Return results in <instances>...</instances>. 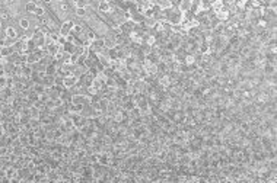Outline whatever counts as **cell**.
<instances>
[{"label": "cell", "mask_w": 277, "mask_h": 183, "mask_svg": "<svg viewBox=\"0 0 277 183\" xmlns=\"http://www.w3.org/2000/svg\"><path fill=\"white\" fill-rule=\"evenodd\" d=\"M194 61H196V58L192 57L191 54H188L187 57H185V63H187V66H190V64H192V63H194Z\"/></svg>", "instance_id": "cell-6"}, {"label": "cell", "mask_w": 277, "mask_h": 183, "mask_svg": "<svg viewBox=\"0 0 277 183\" xmlns=\"http://www.w3.org/2000/svg\"><path fill=\"white\" fill-rule=\"evenodd\" d=\"M99 12H105V13H109L111 12V6L108 2H99Z\"/></svg>", "instance_id": "cell-3"}, {"label": "cell", "mask_w": 277, "mask_h": 183, "mask_svg": "<svg viewBox=\"0 0 277 183\" xmlns=\"http://www.w3.org/2000/svg\"><path fill=\"white\" fill-rule=\"evenodd\" d=\"M35 7H36V2H28L27 5H25V9H27V12H29V13H34Z\"/></svg>", "instance_id": "cell-4"}, {"label": "cell", "mask_w": 277, "mask_h": 183, "mask_svg": "<svg viewBox=\"0 0 277 183\" xmlns=\"http://www.w3.org/2000/svg\"><path fill=\"white\" fill-rule=\"evenodd\" d=\"M239 130H241L242 132H246V134L250 132V131H251V125L248 124V121H246V122H242L241 126H239Z\"/></svg>", "instance_id": "cell-5"}, {"label": "cell", "mask_w": 277, "mask_h": 183, "mask_svg": "<svg viewBox=\"0 0 277 183\" xmlns=\"http://www.w3.org/2000/svg\"><path fill=\"white\" fill-rule=\"evenodd\" d=\"M18 22H19V26L22 28L23 31H28V29H29V26H31V22H29V19H28V18H23V16H21V18L18 19Z\"/></svg>", "instance_id": "cell-2"}, {"label": "cell", "mask_w": 277, "mask_h": 183, "mask_svg": "<svg viewBox=\"0 0 277 183\" xmlns=\"http://www.w3.org/2000/svg\"><path fill=\"white\" fill-rule=\"evenodd\" d=\"M76 15H77V16H85V15H86V9H85V7H77V9H76Z\"/></svg>", "instance_id": "cell-7"}, {"label": "cell", "mask_w": 277, "mask_h": 183, "mask_svg": "<svg viewBox=\"0 0 277 183\" xmlns=\"http://www.w3.org/2000/svg\"><path fill=\"white\" fill-rule=\"evenodd\" d=\"M77 81H79V77H76L73 73H70L69 76L66 77H63V86L66 87V89H69V87H73V86L76 85Z\"/></svg>", "instance_id": "cell-1"}]
</instances>
